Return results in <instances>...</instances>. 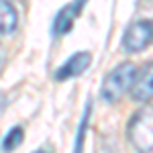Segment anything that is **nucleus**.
<instances>
[{
    "label": "nucleus",
    "instance_id": "obj_1",
    "mask_svg": "<svg viewBox=\"0 0 153 153\" xmlns=\"http://www.w3.org/2000/svg\"><path fill=\"white\" fill-rule=\"evenodd\" d=\"M137 78V68L131 61H123L120 65L112 68L106 74L102 88H100V96L106 102H117L129 90H133V84Z\"/></svg>",
    "mask_w": 153,
    "mask_h": 153
},
{
    "label": "nucleus",
    "instance_id": "obj_2",
    "mask_svg": "<svg viewBox=\"0 0 153 153\" xmlns=\"http://www.w3.org/2000/svg\"><path fill=\"white\" fill-rule=\"evenodd\" d=\"M129 141L137 153L153 151V104L139 108L129 120Z\"/></svg>",
    "mask_w": 153,
    "mask_h": 153
},
{
    "label": "nucleus",
    "instance_id": "obj_3",
    "mask_svg": "<svg viewBox=\"0 0 153 153\" xmlns=\"http://www.w3.org/2000/svg\"><path fill=\"white\" fill-rule=\"evenodd\" d=\"M153 41V21H137L127 27L123 35V47L129 53H139Z\"/></svg>",
    "mask_w": 153,
    "mask_h": 153
},
{
    "label": "nucleus",
    "instance_id": "obj_4",
    "mask_svg": "<svg viewBox=\"0 0 153 153\" xmlns=\"http://www.w3.org/2000/svg\"><path fill=\"white\" fill-rule=\"evenodd\" d=\"M84 2H86V0H74V2H70V4H65V6L55 14L53 25H51V33H53V37H61V35H65L68 31H71L74 21H76V16L80 14Z\"/></svg>",
    "mask_w": 153,
    "mask_h": 153
},
{
    "label": "nucleus",
    "instance_id": "obj_5",
    "mask_svg": "<svg viewBox=\"0 0 153 153\" xmlns=\"http://www.w3.org/2000/svg\"><path fill=\"white\" fill-rule=\"evenodd\" d=\"M131 94H133V100L137 102H149L153 98V61L145 63L141 71H137Z\"/></svg>",
    "mask_w": 153,
    "mask_h": 153
},
{
    "label": "nucleus",
    "instance_id": "obj_6",
    "mask_svg": "<svg viewBox=\"0 0 153 153\" xmlns=\"http://www.w3.org/2000/svg\"><path fill=\"white\" fill-rule=\"evenodd\" d=\"M90 61H92V55L88 53V51H78V53H74L57 71H55V80H70V78H76V76H80L88 65H90Z\"/></svg>",
    "mask_w": 153,
    "mask_h": 153
},
{
    "label": "nucleus",
    "instance_id": "obj_7",
    "mask_svg": "<svg viewBox=\"0 0 153 153\" xmlns=\"http://www.w3.org/2000/svg\"><path fill=\"white\" fill-rule=\"evenodd\" d=\"M16 23H19V16H16L14 6L6 0H0V35L12 33Z\"/></svg>",
    "mask_w": 153,
    "mask_h": 153
},
{
    "label": "nucleus",
    "instance_id": "obj_8",
    "mask_svg": "<svg viewBox=\"0 0 153 153\" xmlns=\"http://www.w3.org/2000/svg\"><path fill=\"white\" fill-rule=\"evenodd\" d=\"M21 143H23V129H21V127H12V129L6 133V137L2 139V151L10 153V151H14Z\"/></svg>",
    "mask_w": 153,
    "mask_h": 153
},
{
    "label": "nucleus",
    "instance_id": "obj_9",
    "mask_svg": "<svg viewBox=\"0 0 153 153\" xmlns=\"http://www.w3.org/2000/svg\"><path fill=\"white\" fill-rule=\"evenodd\" d=\"M88 117H90V106L86 108V114H84L82 123H80V129H78V137H76V149H74V153H82L84 135H86V127H88Z\"/></svg>",
    "mask_w": 153,
    "mask_h": 153
},
{
    "label": "nucleus",
    "instance_id": "obj_10",
    "mask_svg": "<svg viewBox=\"0 0 153 153\" xmlns=\"http://www.w3.org/2000/svg\"><path fill=\"white\" fill-rule=\"evenodd\" d=\"M4 102H6V100H4V96L0 94V110H2V108H4Z\"/></svg>",
    "mask_w": 153,
    "mask_h": 153
},
{
    "label": "nucleus",
    "instance_id": "obj_11",
    "mask_svg": "<svg viewBox=\"0 0 153 153\" xmlns=\"http://www.w3.org/2000/svg\"><path fill=\"white\" fill-rule=\"evenodd\" d=\"M2 59H4V55H2V47H0V70H2Z\"/></svg>",
    "mask_w": 153,
    "mask_h": 153
},
{
    "label": "nucleus",
    "instance_id": "obj_12",
    "mask_svg": "<svg viewBox=\"0 0 153 153\" xmlns=\"http://www.w3.org/2000/svg\"><path fill=\"white\" fill-rule=\"evenodd\" d=\"M35 153H47V151H43V149H41V151H35Z\"/></svg>",
    "mask_w": 153,
    "mask_h": 153
}]
</instances>
